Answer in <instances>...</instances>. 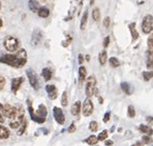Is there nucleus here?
<instances>
[{
  "label": "nucleus",
  "instance_id": "obj_1",
  "mask_svg": "<svg viewBox=\"0 0 153 146\" xmlns=\"http://www.w3.org/2000/svg\"><path fill=\"white\" fill-rule=\"evenodd\" d=\"M0 63H3L17 69L22 68L27 63V51L25 49H20L14 55H0Z\"/></svg>",
  "mask_w": 153,
  "mask_h": 146
},
{
  "label": "nucleus",
  "instance_id": "obj_2",
  "mask_svg": "<svg viewBox=\"0 0 153 146\" xmlns=\"http://www.w3.org/2000/svg\"><path fill=\"white\" fill-rule=\"evenodd\" d=\"M27 105H28V111H29V114L31 116L32 120H34L37 124H42V122H46V117H47L48 111L44 104H40L36 111H34V109L32 107V103H31V101L29 99L27 100Z\"/></svg>",
  "mask_w": 153,
  "mask_h": 146
},
{
  "label": "nucleus",
  "instance_id": "obj_3",
  "mask_svg": "<svg viewBox=\"0 0 153 146\" xmlns=\"http://www.w3.org/2000/svg\"><path fill=\"white\" fill-rule=\"evenodd\" d=\"M5 49L10 53H14V51H17L19 49V46H20V42H19V39L16 38L14 36H8L4 39L3 41Z\"/></svg>",
  "mask_w": 153,
  "mask_h": 146
},
{
  "label": "nucleus",
  "instance_id": "obj_4",
  "mask_svg": "<svg viewBox=\"0 0 153 146\" xmlns=\"http://www.w3.org/2000/svg\"><path fill=\"white\" fill-rule=\"evenodd\" d=\"M26 75L28 77V80H29L30 85L32 87L34 90H40V78L37 76L36 72L33 71L32 69H27L26 70Z\"/></svg>",
  "mask_w": 153,
  "mask_h": 146
},
{
  "label": "nucleus",
  "instance_id": "obj_5",
  "mask_svg": "<svg viewBox=\"0 0 153 146\" xmlns=\"http://www.w3.org/2000/svg\"><path fill=\"white\" fill-rule=\"evenodd\" d=\"M21 108H22L21 106L19 108H17L10 104H5L3 105V115H4V117H8L10 120H12V119H15L17 117V115L19 114Z\"/></svg>",
  "mask_w": 153,
  "mask_h": 146
},
{
  "label": "nucleus",
  "instance_id": "obj_6",
  "mask_svg": "<svg viewBox=\"0 0 153 146\" xmlns=\"http://www.w3.org/2000/svg\"><path fill=\"white\" fill-rule=\"evenodd\" d=\"M95 91H96V78L94 75H91L87 79L85 93H86L87 97L91 98L95 94Z\"/></svg>",
  "mask_w": 153,
  "mask_h": 146
},
{
  "label": "nucleus",
  "instance_id": "obj_7",
  "mask_svg": "<svg viewBox=\"0 0 153 146\" xmlns=\"http://www.w3.org/2000/svg\"><path fill=\"white\" fill-rule=\"evenodd\" d=\"M153 28V17L152 15H147L143 20L142 23V30L145 34H149L152 32Z\"/></svg>",
  "mask_w": 153,
  "mask_h": 146
},
{
  "label": "nucleus",
  "instance_id": "obj_8",
  "mask_svg": "<svg viewBox=\"0 0 153 146\" xmlns=\"http://www.w3.org/2000/svg\"><path fill=\"white\" fill-rule=\"evenodd\" d=\"M81 110H82V112H83V115L86 117L90 116V115L93 113L94 106L90 98H87L86 100L84 101V103H83V108H81Z\"/></svg>",
  "mask_w": 153,
  "mask_h": 146
},
{
  "label": "nucleus",
  "instance_id": "obj_9",
  "mask_svg": "<svg viewBox=\"0 0 153 146\" xmlns=\"http://www.w3.org/2000/svg\"><path fill=\"white\" fill-rule=\"evenodd\" d=\"M53 114H54V117H55V119H56V122L59 124H63L65 122L64 113H63V110H62L61 108H58V107L53 108Z\"/></svg>",
  "mask_w": 153,
  "mask_h": 146
},
{
  "label": "nucleus",
  "instance_id": "obj_10",
  "mask_svg": "<svg viewBox=\"0 0 153 146\" xmlns=\"http://www.w3.org/2000/svg\"><path fill=\"white\" fill-rule=\"evenodd\" d=\"M42 32L38 29L34 30L32 33V37H31V43H32V45L34 46L38 45L40 43V41H42Z\"/></svg>",
  "mask_w": 153,
  "mask_h": 146
},
{
  "label": "nucleus",
  "instance_id": "obj_11",
  "mask_svg": "<svg viewBox=\"0 0 153 146\" xmlns=\"http://www.w3.org/2000/svg\"><path fill=\"white\" fill-rule=\"evenodd\" d=\"M24 80H25L24 77H17L12 79V92L14 94H17V92L20 89L21 84L24 82Z\"/></svg>",
  "mask_w": 153,
  "mask_h": 146
},
{
  "label": "nucleus",
  "instance_id": "obj_12",
  "mask_svg": "<svg viewBox=\"0 0 153 146\" xmlns=\"http://www.w3.org/2000/svg\"><path fill=\"white\" fill-rule=\"evenodd\" d=\"M46 91L48 93V96H49L50 99H56L57 96H58V91H57V88L55 87L54 84H48L46 87Z\"/></svg>",
  "mask_w": 153,
  "mask_h": 146
},
{
  "label": "nucleus",
  "instance_id": "obj_13",
  "mask_svg": "<svg viewBox=\"0 0 153 146\" xmlns=\"http://www.w3.org/2000/svg\"><path fill=\"white\" fill-rule=\"evenodd\" d=\"M128 28H129V31H130L131 38H133V41H136L137 39L139 38V32L137 31L136 23H130V24L128 25Z\"/></svg>",
  "mask_w": 153,
  "mask_h": 146
},
{
  "label": "nucleus",
  "instance_id": "obj_14",
  "mask_svg": "<svg viewBox=\"0 0 153 146\" xmlns=\"http://www.w3.org/2000/svg\"><path fill=\"white\" fill-rule=\"evenodd\" d=\"M81 107H82V104H81V101H76V103H74L72 107V114L74 116H78L81 112Z\"/></svg>",
  "mask_w": 153,
  "mask_h": 146
},
{
  "label": "nucleus",
  "instance_id": "obj_15",
  "mask_svg": "<svg viewBox=\"0 0 153 146\" xmlns=\"http://www.w3.org/2000/svg\"><path fill=\"white\" fill-rule=\"evenodd\" d=\"M86 74H87V71L86 68L84 66H81L79 68V82L80 84H83V82L85 81L86 79Z\"/></svg>",
  "mask_w": 153,
  "mask_h": 146
},
{
  "label": "nucleus",
  "instance_id": "obj_16",
  "mask_svg": "<svg viewBox=\"0 0 153 146\" xmlns=\"http://www.w3.org/2000/svg\"><path fill=\"white\" fill-rule=\"evenodd\" d=\"M10 137V131L6 127L2 126V124H0V139H8Z\"/></svg>",
  "mask_w": 153,
  "mask_h": 146
},
{
  "label": "nucleus",
  "instance_id": "obj_17",
  "mask_svg": "<svg viewBox=\"0 0 153 146\" xmlns=\"http://www.w3.org/2000/svg\"><path fill=\"white\" fill-rule=\"evenodd\" d=\"M121 89L125 93L126 95H131L133 92V89L131 88V85L128 82H122L121 83Z\"/></svg>",
  "mask_w": 153,
  "mask_h": 146
},
{
  "label": "nucleus",
  "instance_id": "obj_18",
  "mask_svg": "<svg viewBox=\"0 0 153 146\" xmlns=\"http://www.w3.org/2000/svg\"><path fill=\"white\" fill-rule=\"evenodd\" d=\"M28 5H29L30 10H32L33 12H37V10L40 8V2L37 0H29Z\"/></svg>",
  "mask_w": 153,
  "mask_h": 146
},
{
  "label": "nucleus",
  "instance_id": "obj_19",
  "mask_svg": "<svg viewBox=\"0 0 153 146\" xmlns=\"http://www.w3.org/2000/svg\"><path fill=\"white\" fill-rule=\"evenodd\" d=\"M42 75L46 81H49L52 78V71L50 68H44L42 71Z\"/></svg>",
  "mask_w": 153,
  "mask_h": 146
},
{
  "label": "nucleus",
  "instance_id": "obj_20",
  "mask_svg": "<svg viewBox=\"0 0 153 146\" xmlns=\"http://www.w3.org/2000/svg\"><path fill=\"white\" fill-rule=\"evenodd\" d=\"M37 15H38L40 18L46 19V18H48L50 16V10L47 7H40L38 10H37Z\"/></svg>",
  "mask_w": 153,
  "mask_h": 146
},
{
  "label": "nucleus",
  "instance_id": "obj_21",
  "mask_svg": "<svg viewBox=\"0 0 153 146\" xmlns=\"http://www.w3.org/2000/svg\"><path fill=\"white\" fill-rule=\"evenodd\" d=\"M87 21H88V9H86L83 14V17H82L81 20V25H80V28L81 30H84L85 27H86L87 25Z\"/></svg>",
  "mask_w": 153,
  "mask_h": 146
},
{
  "label": "nucleus",
  "instance_id": "obj_22",
  "mask_svg": "<svg viewBox=\"0 0 153 146\" xmlns=\"http://www.w3.org/2000/svg\"><path fill=\"white\" fill-rule=\"evenodd\" d=\"M98 60H99V63H100V65H105V64L107 63V61H108V55H107L106 51H102L100 54H99Z\"/></svg>",
  "mask_w": 153,
  "mask_h": 146
},
{
  "label": "nucleus",
  "instance_id": "obj_23",
  "mask_svg": "<svg viewBox=\"0 0 153 146\" xmlns=\"http://www.w3.org/2000/svg\"><path fill=\"white\" fill-rule=\"evenodd\" d=\"M85 143H87L88 145H95V144L98 142V140H97V137L93 136V135H91L90 137H88L87 139H85L84 140Z\"/></svg>",
  "mask_w": 153,
  "mask_h": 146
},
{
  "label": "nucleus",
  "instance_id": "obj_24",
  "mask_svg": "<svg viewBox=\"0 0 153 146\" xmlns=\"http://www.w3.org/2000/svg\"><path fill=\"white\" fill-rule=\"evenodd\" d=\"M139 130H140L141 132H143V133H145V134H147V135H152V129H151L150 127H148V126L141 124L140 128H139Z\"/></svg>",
  "mask_w": 153,
  "mask_h": 146
},
{
  "label": "nucleus",
  "instance_id": "obj_25",
  "mask_svg": "<svg viewBox=\"0 0 153 146\" xmlns=\"http://www.w3.org/2000/svg\"><path fill=\"white\" fill-rule=\"evenodd\" d=\"M109 63H110V65L113 67V68H117V67H119V66H120V62H119L118 59L115 58V57H112V58H110Z\"/></svg>",
  "mask_w": 153,
  "mask_h": 146
},
{
  "label": "nucleus",
  "instance_id": "obj_26",
  "mask_svg": "<svg viewBox=\"0 0 153 146\" xmlns=\"http://www.w3.org/2000/svg\"><path fill=\"white\" fill-rule=\"evenodd\" d=\"M61 104L63 107H66L67 104H68V96H67V92L64 91L63 94H62V97H61Z\"/></svg>",
  "mask_w": 153,
  "mask_h": 146
},
{
  "label": "nucleus",
  "instance_id": "obj_27",
  "mask_svg": "<svg viewBox=\"0 0 153 146\" xmlns=\"http://www.w3.org/2000/svg\"><path fill=\"white\" fill-rule=\"evenodd\" d=\"M92 18L95 22H98L99 19H100V12H99V8H94L93 11H92Z\"/></svg>",
  "mask_w": 153,
  "mask_h": 146
},
{
  "label": "nucleus",
  "instance_id": "obj_28",
  "mask_svg": "<svg viewBox=\"0 0 153 146\" xmlns=\"http://www.w3.org/2000/svg\"><path fill=\"white\" fill-rule=\"evenodd\" d=\"M108 136H109V133H108L107 130H105V131H102L101 133H99L98 137H97V140H98V141H104V140H106V139L108 138Z\"/></svg>",
  "mask_w": 153,
  "mask_h": 146
},
{
  "label": "nucleus",
  "instance_id": "obj_29",
  "mask_svg": "<svg viewBox=\"0 0 153 146\" xmlns=\"http://www.w3.org/2000/svg\"><path fill=\"white\" fill-rule=\"evenodd\" d=\"M26 126H27V122H26V118H25L24 120H23V122H21L20 127H19V128H20V130H19V133H18V134H19V135H22L23 133L25 132V130H26V128H27Z\"/></svg>",
  "mask_w": 153,
  "mask_h": 146
},
{
  "label": "nucleus",
  "instance_id": "obj_30",
  "mask_svg": "<svg viewBox=\"0 0 153 146\" xmlns=\"http://www.w3.org/2000/svg\"><path fill=\"white\" fill-rule=\"evenodd\" d=\"M127 115H128V117H131V118L136 116V110L131 105H129L128 108H127Z\"/></svg>",
  "mask_w": 153,
  "mask_h": 146
},
{
  "label": "nucleus",
  "instance_id": "obj_31",
  "mask_svg": "<svg viewBox=\"0 0 153 146\" xmlns=\"http://www.w3.org/2000/svg\"><path fill=\"white\" fill-rule=\"evenodd\" d=\"M143 77L146 81H149L152 78V71H144L143 72Z\"/></svg>",
  "mask_w": 153,
  "mask_h": 146
},
{
  "label": "nucleus",
  "instance_id": "obj_32",
  "mask_svg": "<svg viewBox=\"0 0 153 146\" xmlns=\"http://www.w3.org/2000/svg\"><path fill=\"white\" fill-rule=\"evenodd\" d=\"M89 130L91 132H96L98 130V124L96 122H91L89 124Z\"/></svg>",
  "mask_w": 153,
  "mask_h": 146
},
{
  "label": "nucleus",
  "instance_id": "obj_33",
  "mask_svg": "<svg viewBox=\"0 0 153 146\" xmlns=\"http://www.w3.org/2000/svg\"><path fill=\"white\" fill-rule=\"evenodd\" d=\"M152 142V139H151V135H146L143 137V143L144 144H149Z\"/></svg>",
  "mask_w": 153,
  "mask_h": 146
},
{
  "label": "nucleus",
  "instance_id": "obj_34",
  "mask_svg": "<svg viewBox=\"0 0 153 146\" xmlns=\"http://www.w3.org/2000/svg\"><path fill=\"white\" fill-rule=\"evenodd\" d=\"M4 122V115H3V105L0 103V124Z\"/></svg>",
  "mask_w": 153,
  "mask_h": 146
},
{
  "label": "nucleus",
  "instance_id": "obj_35",
  "mask_svg": "<svg viewBox=\"0 0 153 146\" xmlns=\"http://www.w3.org/2000/svg\"><path fill=\"white\" fill-rule=\"evenodd\" d=\"M5 85V78L2 75H0V91H2Z\"/></svg>",
  "mask_w": 153,
  "mask_h": 146
},
{
  "label": "nucleus",
  "instance_id": "obj_36",
  "mask_svg": "<svg viewBox=\"0 0 153 146\" xmlns=\"http://www.w3.org/2000/svg\"><path fill=\"white\" fill-rule=\"evenodd\" d=\"M110 24H111V20H110V18L109 17L105 18V20H104V26H105V28H109Z\"/></svg>",
  "mask_w": 153,
  "mask_h": 146
},
{
  "label": "nucleus",
  "instance_id": "obj_37",
  "mask_svg": "<svg viewBox=\"0 0 153 146\" xmlns=\"http://www.w3.org/2000/svg\"><path fill=\"white\" fill-rule=\"evenodd\" d=\"M147 67H148V69H151V68H152V54H150V57H148Z\"/></svg>",
  "mask_w": 153,
  "mask_h": 146
},
{
  "label": "nucleus",
  "instance_id": "obj_38",
  "mask_svg": "<svg viewBox=\"0 0 153 146\" xmlns=\"http://www.w3.org/2000/svg\"><path fill=\"white\" fill-rule=\"evenodd\" d=\"M74 131H76V124L72 122V124L69 126L68 129H67V132H68V133H74Z\"/></svg>",
  "mask_w": 153,
  "mask_h": 146
},
{
  "label": "nucleus",
  "instance_id": "obj_39",
  "mask_svg": "<svg viewBox=\"0 0 153 146\" xmlns=\"http://www.w3.org/2000/svg\"><path fill=\"white\" fill-rule=\"evenodd\" d=\"M110 116H111V112H106L104 117V122H108L110 120Z\"/></svg>",
  "mask_w": 153,
  "mask_h": 146
},
{
  "label": "nucleus",
  "instance_id": "obj_40",
  "mask_svg": "<svg viewBox=\"0 0 153 146\" xmlns=\"http://www.w3.org/2000/svg\"><path fill=\"white\" fill-rule=\"evenodd\" d=\"M109 42H110V37H106L104 40V47L106 49V47H108V45H109Z\"/></svg>",
  "mask_w": 153,
  "mask_h": 146
},
{
  "label": "nucleus",
  "instance_id": "obj_41",
  "mask_svg": "<svg viewBox=\"0 0 153 146\" xmlns=\"http://www.w3.org/2000/svg\"><path fill=\"white\" fill-rule=\"evenodd\" d=\"M152 37H150V38L148 39V47L149 49H150V51H152Z\"/></svg>",
  "mask_w": 153,
  "mask_h": 146
},
{
  "label": "nucleus",
  "instance_id": "obj_42",
  "mask_svg": "<svg viewBox=\"0 0 153 146\" xmlns=\"http://www.w3.org/2000/svg\"><path fill=\"white\" fill-rule=\"evenodd\" d=\"M83 62H84V57H83V55L80 54L79 55V64H83Z\"/></svg>",
  "mask_w": 153,
  "mask_h": 146
},
{
  "label": "nucleus",
  "instance_id": "obj_43",
  "mask_svg": "<svg viewBox=\"0 0 153 146\" xmlns=\"http://www.w3.org/2000/svg\"><path fill=\"white\" fill-rule=\"evenodd\" d=\"M105 145H113V141H111V140H107Z\"/></svg>",
  "mask_w": 153,
  "mask_h": 146
},
{
  "label": "nucleus",
  "instance_id": "obj_44",
  "mask_svg": "<svg viewBox=\"0 0 153 146\" xmlns=\"http://www.w3.org/2000/svg\"><path fill=\"white\" fill-rule=\"evenodd\" d=\"M2 26H3V22H2V19L0 18V29L2 28Z\"/></svg>",
  "mask_w": 153,
  "mask_h": 146
},
{
  "label": "nucleus",
  "instance_id": "obj_45",
  "mask_svg": "<svg viewBox=\"0 0 153 146\" xmlns=\"http://www.w3.org/2000/svg\"><path fill=\"white\" fill-rule=\"evenodd\" d=\"M40 2H44V3H47V2H49L50 0H38Z\"/></svg>",
  "mask_w": 153,
  "mask_h": 146
},
{
  "label": "nucleus",
  "instance_id": "obj_46",
  "mask_svg": "<svg viewBox=\"0 0 153 146\" xmlns=\"http://www.w3.org/2000/svg\"><path fill=\"white\" fill-rule=\"evenodd\" d=\"M90 4H91V5L94 4V0H90Z\"/></svg>",
  "mask_w": 153,
  "mask_h": 146
},
{
  "label": "nucleus",
  "instance_id": "obj_47",
  "mask_svg": "<svg viewBox=\"0 0 153 146\" xmlns=\"http://www.w3.org/2000/svg\"><path fill=\"white\" fill-rule=\"evenodd\" d=\"M1 7H2V4H1V2H0V9H1Z\"/></svg>",
  "mask_w": 153,
  "mask_h": 146
}]
</instances>
